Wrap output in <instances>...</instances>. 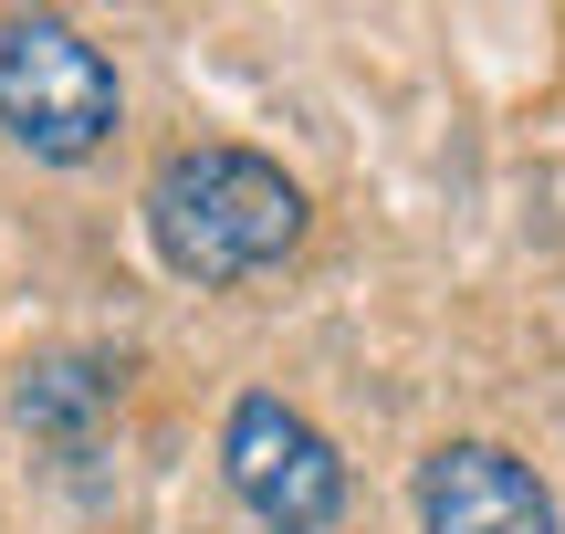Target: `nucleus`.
<instances>
[{"label": "nucleus", "mask_w": 565, "mask_h": 534, "mask_svg": "<svg viewBox=\"0 0 565 534\" xmlns=\"http://www.w3.org/2000/svg\"><path fill=\"white\" fill-rule=\"evenodd\" d=\"M419 534H555V493L503 440H440L419 461Z\"/></svg>", "instance_id": "20e7f679"}, {"label": "nucleus", "mask_w": 565, "mask_h": 534, "mask_svg": "<svg viewBox=\"0 0 565 534\" xmlns=\"http://www.w3.org/2000/svg\"><path fill=\"white\" fill-rule=\"evenodd\" d=\"M0 126L21 158L74 168L116 137V63L53 11H11L0 21Z\"/></svg>", "instance_id": "f03ea898"}, {"label": "nucleus", "mask_w": 565, "mask_h": 534, "mask_svg": "<svg viewBox=\"0 0 565 534\" xmlns=\"http://www.w3.org/2000/svg\"><path fill=\"white\" fill-rule=\"evenodd\" d=\"M105 398H116V377H105L95 356H42V367H21L11 419H21L32 440H63V451H74V440L105 419Z\"/></svg>", "instance_id": "39448f33"}, {"label": "nucleus", "mask_w": 565, "mask_h": 534, "mask_svg": "<svg viewBox=\"0 0 565 534\" xmlns=\"http://www.w3.org/2000/svg\"><path fill=\"white\" fill-rule=\"evenodd\" d=\"M221 472H231V493L252 503V524H273V534H324V524L345 514V461H335V440H324L294 398H273V388L231 398V419H221Z\"/></svg>", "instance_id": "7ed1b4c3"}, {"label": "nucleus", "mask_w": 565, "mask_h": 534, "mask_svg": "<svg viewBox=\"0 0 565 534\" xmlns=\"http://www.w3.org/2000/svg\"><path fill=\"white\" fill-rule=\"evenodd\" d=\"M147 242L189 284H252L303 242V189L252 147H179L147 179Z\"/></svg>", "instance_id": "f257e3e1"}]
</instances>
